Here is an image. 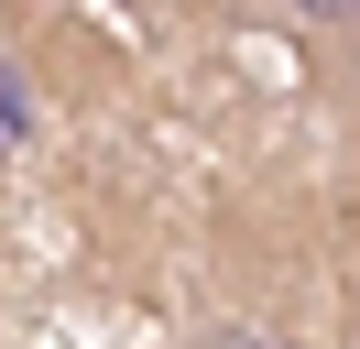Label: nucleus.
I'll list each match as a JSON object with an SVG mask.
<instances>
[{
    "mask_svg": "<svg viewBox=\"0 0 360 349\" xmlns=\"http://www.w3.org/2000/svg\"><path fill=\"white\" fill-rule=\"evenodd\" d=\"M33 120H44V99H33V77H22V55L0 44V174L33 153Z\"/></svg>",
    "mask_w": 360,
    "mask_h": 349,
    "instance_id": "obj_1",
    "label": "nucleus"
},
{
    "mask_svg": "<svg viewBox=\"0 0 360 349\" xmlns=\"http://www.w3.org/2000/svg\"><path fill=\"white\" fill-rule=\"evenodd\" d=\"M328 11H338V22H360V0H328Z\"/></svg>",
    "mask_w": 360,
    "mask_h": 349,
    "instance_id": "obj_2",
    "label": "nucleus"
}]
</instances>
